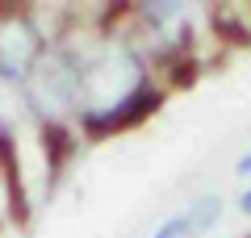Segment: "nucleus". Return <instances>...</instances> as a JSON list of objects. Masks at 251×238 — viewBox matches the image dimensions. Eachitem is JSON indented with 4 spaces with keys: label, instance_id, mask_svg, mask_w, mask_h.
Instances as JSON below:
<instances>
[{
    "label": "nucleus",
    "instance_id": "nucleus-3",
    "mask_svg": "<svg viewBox=\"0 0 251 238\" xmlns=\"http://www.w3.org/2000/svg\"><path fill=\"white\" fill-rule=\"evenodd\" d=\"M218 213H222V196H218V192L201 196V201L184 213V217H188V230H193V234H205V230L218 221Z\"/></svg>",
    "mask_w": 251,
    "mask_h": 238
},
{
    "label": "nucleus",
    "instance_id": "nucleus-6",
    "mask_svg": "<svg viewBox=\"0 0 251 238\" xmlns=\"http://www.w3.org/2000/svg\"><path fill=\"white\" fill-rule=\"evenodd\" d=\"M239 209H243V213H247V217H251V188H247V192H243V201H239Z\"/></svg>",
    "mask_w": 251,
    "mask_h": 238
},
{
    "label": "nucleus",
    "instance_id": "nucleus-2",
    "mask_svg": "<svg viewBox=\"0 0 251 238\" xmlns=\"http://www.w3.org/2000/svg\"><path fill=\"white\" fill-rule=\"evenodd\" d=\"M38 54V34L25 25V21H4L0 25V75H25L29 63Z\"/></svg>",
    "mask_w": 251,
    "mask_h": 238
},
{
    "label": "nucleus",
    "instance_id": "nucleus-4",
    "mask_svg": "<svg viewBox=\"0 0 251 238\" xmlns=\"http://www.w3.org/2000/svg\"><path fill=\"white\" fill-rule=\"evenodd\" d=\"M151 238H193V230H188V217H168Z\"/></svg>",
    "mask_w": 251,
    "mask_h": 238
},
{
    "label": "nucleus",
    "instance_id": "nucleus-5",
    "mask_svg": "<svg viewBox=\"0 0 251 238\" xmlns=\"http://www.w3.org/2000/svg\"><path fill=\"white\" fill-rule=\"evenodd\" d=\"M239 176H251V155H243V159H239Z\"/></svg>",
    "mask_w": 251,
    "mask_h": 238
},
{
    "label": "nucleus",
    "instance_id": "nucleus-1",
    "mask_svg": "<svg viewBox=\"0 0 251 238\" xmlns=\"http://www.w3.org/2000/svg\"><path fill=\"white\" fill-rule=\"evenodd\" d=\"M75 92H80V75L72 71V63L46 59L42 67H38V75H34V88H29V96H34V105L42 109L46 117H59L63 109L75 100Z\"/></svg>",
    "mask_w": 251,
    "mask_h": 238
}]
</instances>
